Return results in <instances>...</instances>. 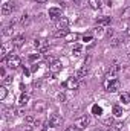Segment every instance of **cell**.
I'll use <instances>...</instances> for the list:
<instances>
[{
	"mask_svg": "<svg viewBox=\"0 0 130 131\" xmlns=\"http://www.w3.org/2000/svg\"><path fill=\"white\" fill-rule=\"evenodd\" d=\"M92 114H95V116H101V114H103V108H101L99 105H94V107H92Z\"/></svg>",
	"mask_w": 130,
	"mask_h": 131,
	"instance_id": "cell-21",
	"label": "cell"
},
{
	"mask_svg": "<svg viewBox=\"0 0 130 131\" xmlns=\"http://www.w3.org/2000/svg\"><path fill=\"white\" fill-rule=\"evenodd\" d=\"M104 89L107 92H110V93H115V92H118L121 89V82H119V79H112V81L106 79L104 81Z\"/></svg>",
	"mask_w": 130,
	"mask_h": 131,
	"instance_id": "cell-2",
	"label": "cell"
},
{
	"mask_svg": "<svg viewBox=\"0 0 130 131\" xmlns=\"http://www.w3.org/2000/svg\"><path fill=\"white\" fill-rule=\"evenodd\" d=\"M11 82H12L11 76H6V78H5V84H11Z\"/></svg>",
	"mask_w": 130,
	"mask_h": 131,
	"instance_id": "cell-36",
	"label": "cell"
},
{
	"mask_svg": "<svg viewBox=\"0 0 130 131\" xmlns=\"http://www.w3.org/2000/svg\"><path fill=\"white\" fill-rule=\"evenodd\" d=\"M121 70V66L118 64H113L110 67V70H109V73L106 75V79H109V81H112V79H116V75H118V72Z\"/></svg>",
	"mask_w": 130,
	"mask_h": 131,
	"instance_id": "cell-7",
	"label": "cell"
},
{
	"mask_svg": "<svg viewBox=\"0 0 130 131\" xmlns=\"http://www.w3.org/2000/svg\"><path fill=\"white\" fill-rule=\"evenodd\" d=\"M41 124H43V122H41L40 119H35V122H34V125H35V127H40Z\"/></svg>",
	"mask_w": 130,
	"mask_h": 131,
	"instance_id": "cell-38",
	"label": "cell"
},
{
	"mask_svg": "<svg viewBox=\"0 0 130 131\" xmlns=\"http://www.w3.org/2000/svg\"><path fill=\"white\" fill-rule=\"evenodd\" d=\"M14 9H15V3H3V6H2V14H3V15H9Z\"/></svg>",
	"mask_w": 130,
	"mask_h": 131,
	"instance_id": "cell-10",
	"label": "cell"
},
{
	"mask_svg": "<svg viewBox=\"0 0 130 131\" xmlns=\"http://www.w3.org/2000/svg\"><path fill=\"white\" fill-rule=\"evenodd\" d=\"M44 60H46V61L49 63V66L52 64V63H55V61H57V60H55V58H54L52 55H46V57H44Z\"/></svg>",
	"mask_w": 130,
	"mask_h": 131,
	"instance_id": "cell-28",
	"label": "cell"
},
{
	"mask_svg": "<svg viewBox=\"0 0 130 131\" xmlns=\"http://www.w3.org/2000/svg\"><path fill=\"white\" fill-rule=\"evenodd\" d=\"M78 85H80V82H78V78H75V76L67 78L64 82H63V87L69 89V90H77V89H78Z\"/></svg>",
	"mask_w": 130,
	"mask_h": 131,
	"instance_id": "cell-5",
	"label": "cell"
},
{
	"mask_svg": "<svg viewBox=\"0 0 130 131\" xmlns=\"http://www.w3.org/2000/svg\"><path fill=\"white\" fill-rule=\"evenodd\" d=\"M89 5L92 9H99L103 5V0H89Z\"/></svg>",
	"mask_w": 130,
	"mask_h": 131,
	"instance_id": "cell-18",
	"label": "cell"
},
{
	"mask_svg": "<svg viewBox=\"0 0 130 131\" xmlns=\"http://www.w3.org/2000/svg\"><path fill=\"white\" fill-rule=\"evenodd\" d=\"M127 34H129V35H130V29H129V31H127Z\"/></svg>",
	"mask_w": 130,
	"mask_h": 131,
	"instance_id": "cell-47",
	"label": "cell"
},
{
	"mask_svg": "<svg viewBox=\"0 0 130 131\" xmlns=\"http://www.w3.org/2000/svg\"><path fill=\"white\" fill-rule=\"evenodd\" d=\"M61 69H63L61 61H55V63H52V64L49 66V70H51L52 73H58V72H61Z\"/></svg>",
	"mask_w": 130,
	"mask_h": 131,
	"instance_id": "cell-13",
	"label": "cell"
},
{
	"mask_svg": "<svg viewBox=\"0 0 130 131\" xmlns=\"http://www.w3.org/2000/svg\"><path fill=\"white\" fill-rule=\"evenodd\" d=\"M28 102H29V95H26V93L20 95V98H18V105L20 107H26Z\"/></svg>",
	"mask_w": 130,
	"mask_h": 131,
	"instance_id": "cell-16",
	"label": "cell"
},
{
	"mask_svg": "<svg viewBox=\"0 0 130 131\" xmlns=\"http://www.w3.org/2000/svg\"><path fill=\"white\" fill-rule=\"evenodd\" d=\"M64 131H78V128H77L75 125H72V127H67Z\"/></svg>",
	"mask_w": 130,
	"mask_h": 131,
	"instance_id": "cell-33",
	"label": "cell"
},
{
	"mask_svg": "<svg viewBox=\"0 0 130 131\" xmlns=\"http://www.w3.org/2000/svg\"><path fill=\"white\" fill-rule=\"evenodd\" d=\"M37 70H38V66L34 64V66H32V69H31V72H37Z\"/></svg>",
	"mask_w": 130,
	"mask_h": 131,
	"instance_id": "cell-39",
	"label": "cell"
},
{
	"mask_svg": "<svg viewBox=\"0 0 130 131\" xmlns=\"http://www.w3.org/2000/svg\"><path fill=\"white\" fill-rule=\"evenodd\" d=\"M34 47H35L37 50H41V52H44V50L49 47V41H48L46 38H37V40L34 41Z\"/></svg>",
	"mask_w": 130,
	"mask_h": 131,
	"instance_id": "cell-6",
	"label": "cell"
},
{
	"mask_svg": "<svg viewBox=\"0 0 130 131\" xmlns=\"http://www.w3.org/2000/svg\"><path fill=\"white\" fill-rule=\"evenodd\" d=\"M58 101H60V102H64L66 101V95L64 93H58Z\"/></svg>",
	"mask_w": 130,
	"mask_h": 131,
	"instance_id": "cell-31",
	"label": "cell"
},
{
	"mask_svg": "<svg viewBox=\"0 0 130 131\" xmlns=\"http://www.w3.org/2000/svg\"><path fill=\"white\" fill-rule=\"evenodd\" d=\"M110 44H112V46H119V44H121V40H119V38H113V40L110 41Z\"/></svg>",
	"mask_w": 130,
	"mask_h": 131,
	"instance_id": "cell-30",
	"label": "cell"
},
{
	"mask_svg": "<svg viewBox=\"0 0 130 131\" xmlns=\"http://www.w3.org/2000/svg\"><path fill=\"white\" fill-rule=\"evenodd\" d=\"M15 113H17L18 116H23V114H25V110H23V108H20V110H17Z\"/></svg>",
	"mask_w": 130,
	"mask_h": 131,
	"instance_id": "cell-37",
	"label": "cell"
},
{
	"mask_svg": "<svg viewBox=\"0 0 130 131\" xmlns=\"http://www.w3.org/2000/svg\"><path fill=\"white\" fill-rule=\"evenodd\" d=\"M48 0H37V3H46Z\"/></svg>",
	"mask_w": 130,
	"mask_h": 131,
	"instance_id": "cell-43",
	"label": "cell"
},
{
	"mask_svg": "<svg viewBox=\"0 0 130 131\" xmlns=\"http://www.w3.org/2000/svg\"><path fill=\"white\" fill-rule=\"evenodd\" d=\"M109 131H119V130H116V128H112V130H109Z\"/></svg>",
	"mask_w": 130,
	"mask_h": 131,
	"instance_id": "cell-46",
	"label": "cell"
},
{
	"mask_svg": "<svg viewBox=\"0 0 130 131\" xmlns=\"http://www.w3.org/2000/svg\"><path fill=\"white\" fill-rule=\"evenodd\" d=\"M26 121L28 122H35V117L34 116H26Z\"/></svg>",
	"mask_w": 130,
	"mask_h": 131,
	"instance_id": "cell-35",
	"label": "cell"
},
{
	"mask_svg": "<svg viewBox=\"0 0 130 131\" xmlns=\"http://www.w3.org/2000/svg\"><path fill=\"white\" fill-rule=\"evenodd\" d=\"M87 72H89V66H83L81 69H78V72H77V75H75V78H78V79H81V78H84L86 75H87Z\"/></svg>",
	"mask_w": 130,
	"mask_h": 131,
	"instance_id": "cell-15",
	"label": "cell"
},
{
	"mask_svg": "<svg viewBox=\"0 0 130 131\" xmlns=\"http://www.w3.org/2000/svg\"><path fill=\"white\" fill-rule=\"evenodd\" d=\"M23 131H32V127H25V130Z\"/></svg>",
	"mask_w": 130,
	"mask_h": 131,
	"instance_id": "cell-42",
	"label": "cell"
},
{
	"mask_svg": "<svg viewBox=\"0 0 130 131\" xmlns=\"http://www.w3.org/2000/svg\"><path fill=\"white\" fill-rule=\"evenodd\" d=\"M95 131H103V130H95Z\"/></svg>",
	"mask_w": 130,
	"mask_h": 131,
	"instance_id": "cell-48",
	"label": "cell"
},
{
	"mask_svg": "<svg viewBox=\"0 0 130 131\" xmlns=\"http://www.w3.org/2000/svg\"><path fill=\"white\" fill-rule=\"evenodd\" d=\"M107 35L112 37V35H113V29H107Z\"/></svg>",
	"mask_w": 130,
	"mask_h": 131,
	"instance_id": "cell-40",
	"label": "cell"
},
{
	"mask_svg": "<svg viewBox=\"0 0 130 131\" xmlns=\"http://www.w3.org/2000/svg\"><path fill=\"white\" fill-rule=\"evenodd\" d=\"M67 26H69V18L60 17L57 20V29H67Z\"/></svg>",
	"mask_w": 130,
	"mask_h": 131,
	"instance_id": "cell-11",
	"label": "cell"
},
{
	"mask_svg": "<svg viewBox=\"0 0 130 131\" xmlns=\"http://www.w3.org/2000/svg\"><path fill=\"white\" fill-rule=\"evenodd\" d=\"M119 99H121V102H123V104H130V95L127 93V92L121 93V95H119Z\"/></svg>",
	"mask_w": 130,
	"mask_h": 131,
	"instance_id": "cell-20",
	"label": "cell"
},
{
	"mask_svg": "<svg viewBox=\"0 0 130 131\" xmlns=\"http://www.w3.org/2000/svg\"><path fill=\"white\" fill-rule=\"evenodd\" d=\"M94 32H95V35L101 37V35H103V26H99V25H98V28H95V29H94Z\"/></svg>",
	"mask_w": 130,
	"mask_h": 131,
	"instance_id": "cell-29",
	"label": "cell"
},
{
	"mask_svg": "<svg viewBox=\"0 0 130 131\" xmlns=\"http://www.w3.org/2000/svg\"><path fill=\"white\" fill-rule=\"evenodd\" d=\"M81 50H83V47H81V44H75V46H73V49H72V52H73V55H80V53H81Z\"/></svg>",
	"mask_w": 130,
	"mask_h": 131,
	"instance_id": "cell-22",
	"label": "cell"
},
{
	"mask_svg": "<svg viewBox=\"0 0 130 131\" xmlns=\"http://www.w3.org/2000/svg\"><path fill=\"white\" fill-rule=\"evenodd\" d=\"M61 124H63V117H61L60 114H51L49 119H48V125H49L51 128H57V127H60Z\"/></svg>",
	"mask_w": 130,
	"mask_h": 131,
	"instance_id": "cell-3",
	"label": "cell"
},
{
	"mask_svg": "<svg viewBox=\"0 0 130 131\" xmlns=\"http://www.w3.org/2000/svg\"><path fill=\"white\" fill-rule=\"evenodd\" d=\"M23 44H25V37L23 35H17V37L12 38V46L14 47H22Z\"/></svg>",
	"mask_w": 130,
	"mask_h": 131,
	"instance_id": "cell-12",
	"label": "cell"
},
{
	"mask_svg": "<svg viewBox=\"0 0 130 131\" xmlns=\"http://www.w3.org/2000/svg\"><path fill=\"white\" fill-rule=\"evenodd\" d=\"M115 128H116V130H123V124H119V122H116V124H115Z\"/></svg>",
	"mask_w": 130,
	"mask_h": 131,
	"instance_id": "cell-34",
	"label": "cell"
},
{
	"mask_svg": "<svg viewBox=\"0 0 130 131\" xmlns=\"http://www.w3.org/2000/svg\"><path fill=\"white\" fill-rule=\"evenodd\" d=\"M67 34H69L67 29H58V31L55 32V37H66Z\"/></svg>",
	"mask_w": 130,
	"mask_h": 131,
	"instance_id": "cell-25",
	"label": "cell"
},
{
	"mask_svg": "<svg viewBox=\"0 0 130 131\" xmlns=\"http://www.w3.org/2000/svg\"><path fill=\"white\" fill-rule=\"evenodd\" d=\"M12 31H14V29H12V23H11V26H8V28L3 29V35H11Z\"/></svg>",
	"mask_w": 130,
	"mask_h": 131,
	"instance_id": "cell-27",
	"label": "cell"
},
{
	"mask_svg": "<svg viewBox=\"0 0 130 131\" xmlns=\"http://www.w3.org/2000/svg\"><path fill=\"white\" fill-rule=\"evenodd\" d=\"M112 110H113V116H115V117H121V116H123V108H121L119 105H113Z\"/></svg>",
	"mask_w": 130,
	"mask_h": 131,
	"instance_id": "cell-19",
	"label": "cell"
},
{
	"mask_svg": "<svg viewBox=\"0 0 130 131\" xmlns=\"http://www.w3.org/2000/svg\"><path fill=\"white\" fill-rule=\"evenodd\" d=\"M6 95H8V90H6L5 85H2V87H0V99L3 101V99L6 98Z\"/></svg>",
	"mask_w": 130,
	"mask_h": 131,
	"instance_id": "cell-24",
	"label": "cell"
},
{
	"mask_svg": "<svg viewBox=\"0 0 130 131\" xmlns=\"http://www.w3.org/2000/svg\"><path fill=\"white\" fill-rule=\"evenodd\" d=\"M6 66L9 67V69H12V70H15V69H18L20 66H22V60H20V57L18 55H15V53H11L8 58H6Z\"/></svg>",
	"mask_w": 130,
	"mask_h": 131,
	"instance_id": "cell-1",
	"label": "cell"
},
{
	"mask_svg": "<svg viewBox=\"0 0 130 131\" xmlns=\"http://www.w3.org/2000/svg\"><path fill=\"white\" fill-rule=\"evenodd\" d=\"M77 40H78V34H75V32H69L64 37L66 43H73V41H77Z\"/></svg>",
	"mask_w": 130,
	"mask_h": 131,
	"instance_id": "cell-17",
	"label": "cell"
},
{
	"mask_svg": "<svg viewBox=\"0 0 130 131\" xmlns=\"http://www.w3.org/2000/svg\"><path fill=\"white\" fill-rule=\"evenodd\" d=\"M89 124H90V117L87 114H84V116H81V117H78L75 121V127L78 130H84L86 127H89Z\"/></svg>",
	"mask_w": 130,
	"mask_h": 131,
	"instance_id": "cell-4",
	"label": "cell"
},
{
	"mask_svg": "<svg viewBox=\"0 0 130 131\" xmlns=\"http://www.w3.org/2000/svg\"><path fill=\"white\" fill-rule=\"evenodd\" d=\"M41 131H49V125H48V127H44V128H43Z\"/></svg>",
	"mask_w": 130,
	"mask_h": 131,
	"instance_id": "cell-45",
	"label": "cell"
},
{
	"mask_svg": "<svg viewBox=\"0 0 130 131\" xmlns=\"http://www.w3.org/2000/svg\"><path fill=\"white\" fill-rule=\"evenodd\" d=\"M90 40H92V35H84L83 37V41H86V43H89Z\"/></svg>",
	"mask_w": 130,
	"mask_h": 131,
	"instance_id": "cell-32",
	"label": "cell"
},
{
	"mask_svg": "<svg viewBox=\"0 0 130 131\" xmlns=\"http://www.w3.org/2000/svg\"><path fill=\"white\" fill-rule=\"evenodd\" d=\"M106 124H107V125H112V124H113V119H107Z\"/></svg>",
	"mask_w": 130,
	"mask_h": 131,
	"instance_id": "cell-41",
	"label": "cell"
},
{
	"mask_svg": "<svg viewBox=\"0 0 130 131\" xmlns=\"http://www.w3.org/2000/svg\"><path fill=\"white\" fill-rule=\"evenodd\" d=\"M73 2H75V3H78V5H80V3H83V2H84V0H73Z\"/></svg>",
	"mask_w": 130,
	"mask_h": 131,
	"instance_id": "cell-44",
	"label": "cell"
},
{
	"mask_svg": "<svg viewBox=\"0 0 130 131\" xmlns=\"http://www.w3.org/2000/svg\"><path fill=\"white\" fill-rule=\"evenodd\" d=\"M20 23H22L23 26H26V25L29 23V15H26V14H25V15H22V18H20Z\"/></svg>",
	"mask_w": 130,
	"mask_h": 131,
	"instance_id": "cell-26",
	"label": "cell"
},
{
	"mask_svg": "<svg viewBox=\"0 0 130 131\" xmlns=\"http://www.w3.org/2000/svg\"><path fill=\"white\" fill-rule=\"evenodd\" d=\"M61 17V8L58 6H54V8H49V18L52 20H57Z\"/></svg>",
	"mask_w": 130,
	"mask_h": 131,
	"instance_id": "cell-8",
	"label": "cell"
},
{
	"mask_svg": "<svg viewBox=\"0 0 130 131\" xmlns=\"http://www.w3.org/2000/svg\"><path fill=\"white\" fill-rule=\"evenodd\" d=\"M32 108H34V111H37V113H43V111L46 110V102L41 101V99H38V101L34 102Z\"/></svg>",
	"mask_w": 130,
	"mask_h": 131,
	"instance_id": "cell-9",
	"label": "cell"
},
{
	"mask_svg": "<svg viewBox=\"0 0 130 131\" xmlns=\"http://www.w3.org/2000/svg\"><path fill=\"white\" fill-rule=\"evenodd\" d=\"M40 57H41L40 53H31V55H29V61H31V63H37V61L40 60Z\"/></svg>",
	"mask_w": 130,
	"mask_h": 131,
	"instance_id": "cell-23",
	"label": "cell"
},
{
	"mask_svg": "<svg viewBox=\"0 0 130 131\" xmlns=\"http://www.w3.org/2000/svg\"><path fill=\"white\" fill-rule=\"evenodd\" d=\"M110 21H112V17H107V15H101V17H98L97 18V23L99 25V26L110 25Z\"/></svg>",
	"mask_w": 130,
	"mask_h": 131,
	"instance_id": "cell-14",
	"label": "cell"
}]
</instances>
